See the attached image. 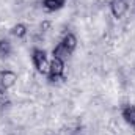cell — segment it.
I'll use <instances>...</instances> for the list:
<instances>
[{
    "mask_svg": "<svg viewBox=\"0 0 135 135\" xmlns=\"http://www.w3.org/2000/svg\"><path fill=\"white\" fill-rule=\"evenodd\" d=\"M65 61L58 60V58H52L50 60V66H49V82L50 83H55V82H60V80H66L65 77Z\"/></svg>",
    "mask_w": 135,
    "mask_h": 135,
    "instance_id": "obj_1",
    "label": "cell"
},
{
    "mask_svg": "<svg viewBox=\"0 0 135 135\" xmlns=\"http://www.w3.org/2000/svg\"><path fill=\"white\" fill-rule=\"evenodd\" d=\"M32 60H33V65L36 68V71L39 74H49V66H50V61L47 60V55L42 49H33L32 52Z\"/></svg>",
    "mask_w": 135,
    "mask_h": 135,
    "instance_id": "obj_2",
    "label": "cell"
},
{
    "mask_svg": "<svg viewBox=\"0 0 135 135\" xmlns=\"http://www.w3.org/2000/svg\"><path fill=\"white\" fill-rule=\"evenodd\" d=\"M110 11L115 19H123L129 11V0H110Z\"/></svg>",
    "mask_w": 135,
    "mask_h": 135,
    "instance_id": "obj_3",
    "label": "cell"
},
{
    "mask_svg": "<svg viewBox=\"0 0 135 135\" xmlns=\"http://www.w3.org/2000/svg\"><path fill=\"white\" fill-rule=\"evenodd\" d=\"M0 82H2V85H3L6 90H9L11 86L16 85V82H17V74H16L14 71H11V69H3V71H0Z\"/></svg>",
    "mask_w": 135,
    "mask_h": 135,
    "instance_id": "obj_4",
    "label": "cell"
},
{
    "mask_svg": "<svg viewBox=\"0 0 135 135\" xmlns=\"http://www.w3.org/2000/svg\"><path fill=\"white\" fill-rule=\"evenodd\" d=\"M121 116L131 127H135V105L134 104H126L123 107V110H121Z\"/></svg>",
    "mask_w": 135,
    "mask_h": 135,
    "instance_id": "obj_5",
    "label": "cell"
},
{
    "mask_svg": "<svg viewBox=\"0 0 135 135\" xmlns=\"http://www.w3.org/2000/svg\"><path fill=\"white\" fill-rule=\"evenodd\" d=\"M52 54H54V57H55V58H58V60H61V61H66L68 58L72 55V52L68 49L63 42H58V44L54 47Z\"/></svg>",
    "mask_w": 135,
    "mask_h": 135,
    "instance_id": "obj_6",
    "label": "cell"
},
{
    "mask_svg": "<svg viewBox=\"0 0 135 135\" xmlns=\"http://www.w3.org/2000/svg\"><path fill=\"white\" fill-rule=\"evenodd\" d=\"M61 42L66 46L71 52H74L75 47H77V36L74 33H71V32H68V33H65V36L61 38Z\"/></svg>",
    "mask_w": 135,
    "mask_h": 135,
    "instance_id": "obj_7",
    "label": "cell"
},
{
    "mask_svg": "<svg viewBox=\"0 0 135 135\" xmlns=\"http://www.w3.org/2000/svg\"><path fill=\"white\" fill-rule=\"evenodd\" d=\"M66 0H42V6L47 11H58L65 6Z\"/></svg>",
    "mask_w": 135,
    "mask_h": 135,
    "instance_id": "obj_8",
    "label": "cell"
},
{
    "mask_svg": "<svg viewBox=\"0 0 135 135\" xmlns=\"http://www.w3.org/2000/svg\"><path fill=\"white\" fill-rule=\"evenodd\" d=\"M9 33L13 36H16V38H19V39H22L24 36H27V33H28V27L25 24H16V25H13Z\"/></svg>",
    "mask_w": 135,
    "mask_h": 135,
    "instance_id": "obj_9",
    "label": "cell"
},
{
    "mask_svg": "<svg viewBox=\"0 0 135 135\" xmlns=\"http://www.w3.org/2000/svg\"><path fill=\"white\" fill-rule=\"evenodd\" d=\"M11 52H13V46H11L9 39L0 38V57H9Z\"/></svg>",
    "mask_w": 135,
    "mask_h": 135,
    "instance_id": "obj_10",
    "label": "cell"
},
{
    "mask_svg": "<svg viewBox=\"0 0 135 135\" xmlns=\"http://www.w3.org/2000/svg\"><path fill=\"white\" fill-rule=\"evenodd\" d=\"M3 93H6V88L2 85V82H0V94H3Z\"/></svg>",
    "mask_w": 135,
    "mask_h": 135,
    "instance_id": "obj_11",
    "label": "cell"
},
{
    "mask_svg": "<svg viewBox=\"0 0 135 135\" xmlns=\"http://www.w3.org/2000/svg\"><path fill=\"white\" fill-rule=\"evenodd\" d=\"M134 2H135V0H134Z\"/></svg>",
    "mask_w": 135,
    "mask_h": 135,
    "instance_id": "obj_12",
    "label": "cell"
}]
</instances>
